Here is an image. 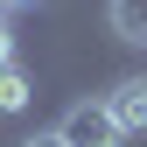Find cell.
Masks as SVG:
<instances>
[{
	"instance_id": "cell-1",
	"label": "cell",
	"mask_w": 147,
	"mask_h": 147,
	"mask_svg": "<svg viewBox=\"0 0 147 147\" xmlns=\"http://www.w3.org/2000/svg\"><path fill=\"white\" fill-rule=\"evenodd\" d=\"M56 133H63V147H126L119 119L105 112V98H77V105L56 119Z\"/></svg>"
},
{
	"instance_id": "cell-2",
	"label": "cell",
	"mask_w": 147,
	"mask_h": 147,
	"mask_svg": "<svg viewBox=\"0 0 147 147\" xmlns=\"http://www.w3.org/2000/svg\"><path fill=\"white\" fill-rule=\"evenodd\" d=\"M105 98V112L119 119V133L133 140V133H147V77H119L112 91H98Z\"/></svg>"
},
{
	"instance_id": "cell-3",
	"label": "cell",
	"mask_w": 147,
	"mask_h": 147,
	"mask_svg": "<svg viewBox=\"0 0 147 147\" xmlns=\"http://www.w3.org/2000/svg\"><path fill=\"white\" fill-rule=\"evenodd\" d=\"M105 28L126 49H147V0H105Z\"/></svg>"
},
{
	"instance_id": "cell-4",
	"label": "cell",
	"mask_w": 147,
	"mask_h": 147,
	"mask_svg": "<svg viewBox=\"0 0 147 147\" xmlns=\"http://www.w3.org/2000/svg\"><path fill=\"white\" fill-rule=\"evenodd\" d=\"M28 105H35V70L28 63H7L0 70V119H21Z\"/></svg>"
},
{
	"instance_id": "cell-5",
	"label": "cell",
	"mask_w": 147,
	"mask_h": 147,
	"mask_svg": "<svg viewBox=\"0 0 147 147\" xmlns=\"http://www.w3.org/2000/svg\"><path fill=\"white\" fill-rule=\"evenodd\" d=\"M21 63V35H14V14H0V70Z\"/></svg>"
},
{
	"instance_id": "cell-6",
	"label": "cell",
	"mask_w": 147,
	"mask_h": 147,
	"mask_svg": "<svg viewBox=\"0 0 147 147\" xmlns=\"http://www.w3.org/2000/svg\"><path fill=\"white\" fill-rule=\"evenodd\" d=\"M14 147H63V133H56V126H49V133H21Z\"/></svg>"
},
{
	"instance_id": "cell-7",
	"label": "cell",
	"mask_w": 147,
	"mask_h": 147,
	"mask_svg": "<svg viewBox=\"0 0 147 147\" xmlns=\"http://www.w3.org/2000/svg\"><path fill=\"white\" fill-rule=\"evenodd\" d=\"M21 7H35V0H7V14H21Z\"/></svg>"
}]
</instances>
